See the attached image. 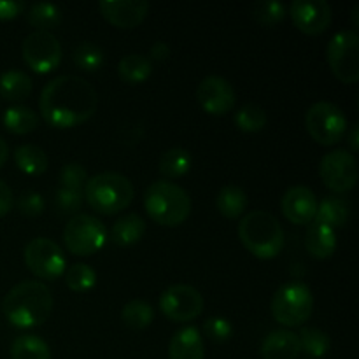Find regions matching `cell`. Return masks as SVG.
<instances>
[{
    "mask_svg": "<svg viewBox=\"0 0 359 359\" xmlns=\"http://www.w3.org/2000/svg\"><path fill=\"white\" fill-rule=\"evenodd\" d=\"M273 319L287 328H297L307 323L314 312V297L307 284L286 283L276 291L270 304Z\"/></svg>",
    "mask_w": 359,
    "mask_h": 359,
    "instance_id": "8992f818",
    "label": "cell"
},
{
    "mask_svg": "<svg viewBox=\"0 0 359 359\" xmlns=\"http://www.w3.org/2000/svg\"><path fill=\"white\" fill-rule=\"evenodd\" d=\"M305 126L312 139L321 146H333L347 135V118L339 105L316 102L305 114Z\"/></svg>",
    "mask_w": 359,
    "mask_h": 359,
    "instance_id": "9c48e42d",
    "label": "cell"
},
{
    "mask_svg": "<svg viewBox=\"0 0 359 359\" xmlns=\"http://www.w3.org/2000/svg\"><path fill=\"white\" fill-rule=\"evenodd\" d=\"M65 284L74 293H86L97 284V272L86 263H76L65 270Z\"/></svg>",
    "mask_w": 359,
    "mask_h": 359,
    "instance_id": "e575fe53",
    "label": "cell"
},
{
    "mask_svg": "<svg viewBox=\"0 0 359 359\" xmlns=\"http://www.w3.org/2000/svg\"><path fill=\"white\" fill-rule=\"evenodd\" d=\"M248 193L241 186L235 184L223 186L216 196L217 210L226 219H238L241 216H244L245 209H248Z\"/></svg>",
    "mask_w": 359,
    "mask_h": 359,
    "instance_id": "603a6c76",
    "label": "cell"
},
{
    "mask_svg": "<svg viewBox=\"0 0 359 359\" xmlns=\"http://www.w3.org/2000/svg\"><path fill=\"white\" fill-rule=\"evenodd\" d=\"M121 321L132 330H144L154 321V311L147 302L130 300L121 309Z\"/></svg>",
    "mask_w": 359,
    "mask_h": 359,
    "instance_id": "1f68e13d",
    "label": "cell"
},
{
    "mask_svg": "<svg viewBox=\"0 0 359 359\" xmlns=\"http://www.w3.org/2000/svg\"><path fill=\"white\" fill-rule=\"evenodd\" d=\"M305 249L316 259L332 258L337 249L335 230L312 221L305 231Z\"/></svg>",
    "mask_w": 359,
    "mask_h": 359,
    "instance_id": "ffe728a7",
    "label": "cell"
},
{
    "mask_svg": "<svg viewBox=\"0 0 359 359\" xmlns=\"http://www.w3.org/2000/svg\"><path fill=\"white\" fill-rule=\"evenodd\" d=\"M27 18L28 23H30L35 30L49 32V28H55L56 25L62 23L63 11L62 7L56 6V4L37 2L32 4L30 9H28Z\"/></svg>",
    "mask_w": 359,
    "mask_h": 359,
    "instance_id": "4dcf8cb0",
    "label": "cell"
},
{
    "mask_svg": "<svg viewBox=\"0 0 359 359\" xmlns=\"http://www.w3.org/2000/svg\"><path fill=\"white\" fill-rule=\"evenodd\" d=\"M72 60L77 69L84 70V72H97L104 65L105 55L100 46L95 44V42L84 41L74 49Z\"/></svg>",
    "mask_w": 359,
    "mask_h": 359,
    "instance_id": "d6a6232c",
    "label": "cell"
},
{
    "mask_svg": "<svg viewBox=\"0 0 359 359\" xmlns=\"http://www.w3.org/2000/svg\"><path fill=\"white\" fill-rule=\"evenodd\" d=\"M14 205V198H13V189L9 188V184L0 179V217L7 216L11 212Z\"/></svg>",
    "mask_w": 359,
    "mask_h": 359,
    "instance_id": "b9f144b4",
    "label": "cell"
},
{
    "mask_svg": "<svg viewBox=\"0 0 359 359\" xmlns=\"http://www.w3.org/2000/svg\"><path fill=\"white\" fill-rule=\"evenodd\" d=\"M63 242L74 256H93L107 242V230L98 217L91 214H76L63 230Z\"/></svg>",
    "mask_w": 359,
    "mask_h": 359,
    "instance_id": "52a82bcc",
    "label": "cell"
},
{
    "mask_svg": "<svg viewBox=\"0 0 359 359\" xmlns=\"http://www.w3.org/2000/svg\"><path fill=\"white\" fill-rule=\"evenodd\" d=\"M287 7L286 4L277 2V0H266V2H256L252 6V16L258 23L265 27H276L286 18Z\"/></svg>",
    "mask_w": 359,
    "mask_h": 359,
    "instance_id": "d590c367",
    "label": "cell"
},
{
    "mask_svg": "<svg viewBox=\"0 0 359 359\" xmlns=\"http://www.w3.org/2000/svg\"><path fill=\"white\" fill-rule=\"evenodd\" d=\"M266 111L258 104H245L235 112V125L245 133L262 132L266 126Z\"/></svg>",
    "mask_w": 359,
    "mask_h": 359,
    "instance_id": "836d02e7",
    "label": "cell"
},
{
    "mask_svg": "<svg viewBox=\"0 0 359 359\" xmlns=\"http://www.w3.org/2000/svg\"><path fill=\"white\" fill-rule=\"evenodd\" d=\"M11 359H51V349L41 337L21 335L11 346Z\"/></svg>",
    "mask_w": 359,
    "mask_h": 359,
    "instance_id": "f1b7e54d",
    "label": "cell"
},
{
    "mask_svg": "<svg viewBox=\"0 0 359 359\" xmlns=\"http://www.w3.org/2000/svg\"><path fill=\"white\" fill-rule=\"evenodd\" d=\"M60 188L65 189H76V191H83L84 186L88 182V172L83 165L79 163H67L65 167L60 170Z\"/></svg>",
    "mask_w": 359,
    "mask_h": 359,
    "instance_id": "8d00e7d4",
    "label": "cell"
},
{
    "mask_svg": "<svg viewBox=\"0 0 359 359\" xmlns=\"http://www.w3.org/2000/svg\"><path fill=\"white\" fill-rule=\"evenodd\" d=\"M203 333L212 342L223 344L230 340V337L233 335V326H231V323L226 318L214 316V318H209L203 323Z\"/></svg>",
    "mask_w": 359,
    "mask_h": 359,
    "instance_id": "f35d334b",
    "label": "cell"
},
{
    "mask_svg": "<svg viewBox=\"0 0 359 359\" xmlns=\"http://www.w3.org/2000/svg\"><path fill=\"white\" fill-rule=\"evenodd\" d=\"M7 158H9V146H7L6 140L0 137V168L4 167V163L7 161Z\"/></svg>",
    "mask_w": 359,
    "mask_h": 359,
    "instance_id": "ee69618b",
    "label": "cell"
},
{
    "mask_svg": "<svg viewBox=\"0 0 359 359\" xmlns=\"http://www.w3.org/2000/svg\"><path fill=\"white\" fill-rule=\"evenodd\" d=\"M168 56H170V46L163 41H156L151 46L149 56H147V58H149L151 62H153V60L154 62H165V60H168Z\"/></svg>",
    "mask_w": 359,
    "mask_h": 359,
    "instance_id": "7bdbcfd3",
    "label": "cell"
},
{
    "mask_svg": "<svg viewBox=\"0 0 359 359\" xmlns=\"http://www.w3.org/2000/svg\"><path fill=\"white\" fill-rule=\"evenodd\" d=\"M16 207H18V210L23 214V216L37 217L44 212L46 202H44V198H42L41 193L25 191V193H21V196L18 198Z\"/></svg>",
    "mask_w": 359,
    "mask_h": 359,
    "instance_id": "ab89813d",
    "label": "cell"
},
{
    "mask_svg": "<svg viewBox=\"0 0 359 359\" xmlns=\"http://www.w3.org/2000/svg\"><path fill=\"white\" fill-rule=\"evenodd\" d=\"M358 125L353 126V130H351L349 133V144H351V149H353V153H356V151L359 149V142H358Z\"/></svg>",
    "mask_w": 359,
    "mask_h": 359,
    "instance_id": "f6af8a7d",
    "label": "cell"
},
{
    "mask_svg": "<svg viewBox=\"0 0 359 359\" xmlns=\"http://www.w3.org/2000/svg\"><path fill=\"white\" fill-rule=\"evenodd\" d=\"M118 74L126 84H140L149 79L153 74V62L146 55L130 53L119 60Z\"/></svg>",
    "mask_w": 359,
    "mask_h": 359,
    "instance_id": "d4e9b609",
    "label": "cell"
},
{
    "mask_svg": "<svg viewBox=\"0 0 359 359\" xmlns=\"http://www.w3.org/2000/svg\"><path fill=\"white\" fill-rule=\"evenodd\" d=\"M25 263L35 277L42 280H56L65 273L67 258L63 249L51 238H32L23 252Z\"/></svg>",
    "mask_w": 359,
    "mask_h": 359,
    "instance_id": "30bf717a",
    "label": "cell"
},
{
    "mask_svg": "<svg viewBox=\"0 0 359 359\" xmlns=\"http://www.w3.org/2000/svg\"><path fill=\"white\" fill-rule=\"evenodd\" d=\"M259 354L263 359H297L302 354L298 333L291 330H273L263 339Z\"/></svg>",
    "mask_w": 359,
    "mask_h": 359,
    "instance_id": "ac0fdd59",
    "label": "cell"
},
{
    "mask_svg": "<svg viewBox=\"0 0 359 359\" xmlns=\"http://www.w3.org/2000/svg\"><path fill=\"white\" fill-rule=\"evenodd\" d=\"M351 219V205L340 196H326L321 202H318V212L314 221L325 226L337 230L349 223Z\"/></svg>",
    "mask_w": 359,
    "mask_h": 359,
    "instance_id": "44dd1931",
    "label": "cell"
},
{
    "mask_svg": "<svg viewBox=\"0 0 359 359\" xmlns=\"http://www.w3.org/2000/svg\"><path fill=\"white\" fill-rule=\"evenodd\" d=\"M34 90L30 76L23 70L11 69L0 74V95L9 102H20L30 97Z\"/></svg>",
    "mask_w": 359,
    "mask_h": 359,
    "instance_id": "cb8c5ba5",
    "label": "cell"
},
{
    "mask_svg": "<svg viewBox=\"0 0 359 359\" xmlns=\"http://www.w3.org/2000/svg\"><path fill=\"white\" fill-rule=\"evenodd\" d=\"M146 233V221L135 212L125 214L119 217L111 230V238L116 245L130 248V245L140 242V238Z\"/></svg>",
    "mask_w": 359,
    "mask_h": 359,
    "instance_id": "7402d4cb",
    "label": "cell"
},
{
    "mask_svg": "<svg viewBox=\"0 0 359 359\" xmlns=\"http://www.w3.org/2000/svg\"><path fill=\"white\" fill-rule=\"evenodd\" d=\"M18 168L27 175H42L49 167V158L42 147L35 144H21L14 151Z\"/></svg>",
    "mask_w": 359,
    "mask_h": 359,
    "instance_id": "484cf974",
    "label": "cell"
},
{
    "mask_svg": "<svg viewBox=\"0 0 359 359\" xmlns=\"http://www.w3.org/2000/svg\"><path fill=\"white\" fill-rule=\"evenodd\" d=\"M191 196L184 188L170 181H156L146 189L144 209L154 223L174 228L191 214Z\"/></svg>",
    "mask_w": 359,
    "mask_h": 359,
    "instance_id": "277c9868",
    "label": "cell"
},
{
    "mask_svg": "<svg viewBox=\"0 0 359 359\" xmlns=\"http://www.w3.org/2000/svg\"><path fill=\"white\" fill-rule=\"evenodd\" d=\"M25 63L37 74H48L62 63V44L51 30H34L25 37L21 46Z\"/></svg>",
    "mask_w": 359,
    "mask_h": 359,
    "instance_id": "8fae6325",
    "label": "cell"
},
{
    "mask_svg": "<svg viewBox=\"0 0 359 359\" xmlns=\"http://www.w3.org/2000/svg\"><path fill=\"white\" fill-rule=\"evenodd\" d=\"M321 181L333 193H347L358 182V161L353 153L346 149H335L326 153L319 163Z\"/></svg>",
    "mask_w": 359,
    "mask_h": 359,
    "instance_id": "4fadbf2b",
    "label": "cell"
},
{
    "mask_svg": "<svg viewBox=\"0 0 359 359\" xmlns=\"http://www.w3.org/2000/svg\"><path fill=\"white\" fill-rule=\"evenodd\" d=\"M242 245L258 259H272L283 252L286 235L279 219L269 210H251L238 223Z\"/></svg>",
    "mask_w": 359,
    "mask_h": 359,
    "instance_id": "3957f363",
    "label": "cell"
},
{
    "mask_svg": "<svg viewBox=\"0 0 359 359\" xmlns=\"http://www.w3.org/2000/svg\"><path fill=\"white\" fill-rule=\"evenodd\" d=\"M84 203V193L76 191V189H65L60 188L55 196V205L60 214L65 216H76L79 214L81 207Z\"/></svg>",
    "mask_w": 359,
    "mask_h": 359,
    "instance_id": "74e56055",
    "label": "cell"
},
{
    "mask_svg": "<svg viewBox=\"0 0 359 359\" xmlns=\"http://www.w3.org/2000/svg\"><path fill=\"white\" fill-rule=\"evenodd\" d=\"M326 60L333 76L344 84L359 79V35L354 28L337 32L326 48Z\"/></svg>",
    "mask_w": 359,
    "mask_h": 359,
    "instance_id": "ba28073f",
    "label": "cell"
},
{
    "mask_svg": "<svg viewBox=\"0 0 359 359\" xmlns=\"http://www.w3.org/2000/svg\"><path fill=\"white\" fill-rule=\"evenodd\" d=\"M98 95L90 81L79 76H58L41 91L39 112L53 128H74L93 118Z\"/></svg>",
    "mask_w": 359,
    "mask_h": 359,
    "instance_id": "6da1fadb",
    "label": "cell"
},
{
    "mask_svg": "<svg viewBox=\"0 0 359 359\" xmlns=\"http://www.w3.org/2000/svg\"><path fill=\"white\" fill-rule=\"evenodd\" d=\"M88 205L98 214L114 216L128 209L135 196L132 181L118 172H102L88 179L83 189Z\"/></svg>",
    "mask_w": 359,
    "mask_h": 359,
    "instance_id": "5b68a950",
    "label": "cell"
},
{
    "mask_svg": "<svg viewBox=\"0 0 359 359\" xmlns=\"http://www.w3.org/2000/svg\"><path fill=\"white\" fill-rule=\"evenodd\" d=\"M98 9L109 23L123 30H130L146 20L149 4L146 0H102Z\"/></svg>",
    "mask_w": 359,
    "mask_h": 359,
    "instance_id": "2e32d148",
    "label": "cell"
},
{
    "mask_svg": "<svg viewBox=\"0 0 359 359\" xmlns=\"http://www.w3.org/2000/svg\"><path fill=\"white\" fill-rule=\"evenodd\" d=\"M51 290L41 280H23L7 291L2 302V312L7 321L21 330L37 328L51 318Z\"/></svg>",
    "mask_w": 359,
    "mask_h": 359,
    "instance_id": "7a4b0ae2",
    "label": "cell"
},
{
    "mask_svg": "<svg viewBox=\"0 0 359 359\" xmlns=\"http://www.w3.org/2000/svg\"><path fill=\"white\" fill-rule=\"evenodd\" d=\"M298 339H300L302 353H305L312 359L325 358L332 347V339L328 337V333L319 328L304 326L298 333Z\"/></svg>",
    "mask_w": 359,
    "mask_h": 359,
    "instance_id": "f546056e",
    "label": "cell"
},
{
    "mask_svg": "<svg viewBox=\"0 0 359 359\" xmlns=\"http://www.w3.org/2000/svg\"><path fill=\"white\" fill-rule=\"evenodd\" d=\"M200 107L212 116H224L235 107L237 93L233 84L221 76H207L196 88Z\"/></svg>",
    "mask_w": 359,
    "mask_h": 359,
    "instance_id": "5bb4252c",
    "label": "cell"
},
{
    "mask_svg": "<svg viewBox=\"0 0 359 359\" xmlns=\"http://www.w3.org/2000/svg\"><path fill=\"white\" fill-rule=\"evenodd\" d=\"M168 359H205V346L195 326L177 330L168 344Z\"/></svg>",
    "mask_w": 359,
    "mask_h": 359,
    "instance_id": "d6986e66",
    "label": "cell"
},
{
    "mask_svg": "<svg viewBox=\"0 0 359 359\" xmlns=\"http://www.w3.org/2000/svg\"><path fill=\"white\" fill-rule=\"evenodd\" d=\"M284 217L293 224H311L318 212L316 193L307 186H293L287 189L280 202Z\"/></svg>",
    "mask_w": 359,
    "mask_h": 359,
    "instance_id": "e0dca14e",
    "label": "cell"
},
{
    "mask_svg": "<svg viewBox=\"0 0 359 359\" xmlns=\"http://www.w3.org/2000/svg\"><path fill=\"white\" fill-rule=\"evenodd\" d=\"M294 27L307 35H321L328 30L333 11L326 0H294L290 6Z\"/></svg>",
    "mask_w": 359,
    "mask_h": 359,
    "instance_id": "9a60e30c",
    "label": "cell"
},
{
    "mask_svg": "<svg viewBox=\"0 0 359 359\" xmlns=\"http://www.w3.org/2000/svg\"><path fill=\"white\" fill-rule=\"evenodd\" d=\"M191 154L189 151L182 149V147H172V149L165 151L158 161V168H160L161 175L167 179H177L182 177L191 168Z\"/></svg>",
    "mask_w": 359,
    "mask_h": 359,
    "instance_id": "83f0119b",
    "label": "cell"
},
{
    "mask_svg": "<svg viewBox=\"0 0 359 359\" xmlns=\"http://www.w3.org/2000/svg\"><path fill=\"white\" fill-rule=\"evenodd\" d=\"M161 314L175 323L195 321L203 312L202 293L189 284H174L161 293L160 302Z\"/></svg>",
    "mask_w": 359,
    "mask_h": 359,
    "instance_id": "7c38bea8",
    "label": "cell"
},
{
    "mask_svg": "<svg viewBox=\"0 0 359 359\" xmlns=\"http://www.w3.org/2000/svg\"><path fill=\"white\" fill-rule=\"evenodd\" d=\"M4 126L14 135H27L37 130L39 116L27 105H13L4 112Z\"/></svg>",
    "mask_w": 359,
    "mask_h": 359,
    "instance_id": "4316f807",
    "label": "cell"
},
{
    "mask_svg": "<svg viewBox=\"0 0 359 359\" xmlns=\"http://www.w3.org/2000/svg\"><path fill=\"white\" fill-rule=\"evenodd\" d=\"M25 9H27V4L21 0H0V21L14 20Z\"/></svg>",
    "mask_w": 359,
    "mask_h": 359,
    "instance_id": "60d3db41",
    "label": "cell"
}]
</instances>
